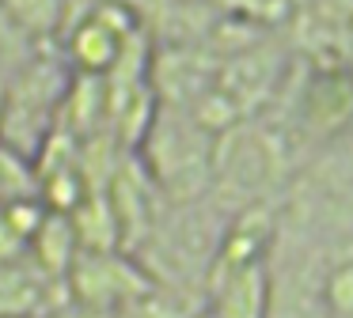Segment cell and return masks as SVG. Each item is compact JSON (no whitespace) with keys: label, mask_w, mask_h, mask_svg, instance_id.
I'll use <instances>...</instances> for the list:
<instances>
[{"label":"cell","mask_w":353,"mask_h":318,"mask_svg":"<svg viewBox=\"0 0 353 318\" xmlns=\"http://www.w3.org/2000/svg\"><path fill=\"white\" fill-rule=\"evenodd\" d=\"M77 227H72L69 216H61V212H50L46 224L39 227V235L31 239V250L27 254H34V265L42 269V277H57V273H65L72 265V254H77Z\"/></svg>","instance_id":"obj_2"},{"label":"cell","mask_w":353,"mask_h":318,"mask_svg":"<svg viewBox=\"0 0 353 318\" xmlns=\"http://www.w3.org/2000/svg\"><path fill=\"white\" fill-rule=\"evenodd\" d=\"M27 239H19L16 235V227L8 224V220L0 216V265H8V262H23V254H27Z\"/></svg>","instance_id":"obj_5"},{"label":"cell","mask_w":353,"mask_h":318,"mask_svg":"<svg viewBox=\"0 0 353 318\" xmlns=\"http://www.w3.org/2000/svg\"><path fill=\"white\" fill-rule=\"evenodd\" d=\"M0 216L8 220V224L16 227L19 239H27V246H31V239L39 235V227L46 224L50 209L42 201H34V197H8V201L0 204Z\"/></svg>","instance_id":"obj_4"},{"label":"cell","mask_w":353,"mask_h":318,"mask_svg":"<svg viewBox=\"0 0 353 318\" xmlns=\"http://www.w3.org/2000/svg\"><path fill=\"white\" fill-rule=\"evenodd\" d=\"M72 57L88 68V72H103L107 65H114L118 57V34L103 19H88L72 38Z\"/></svg>","instance_id":"obj_3"},{"label":"cell","mask_w":353,"mask_h":318,"mask_svg":"<svg viewBox=\"0 0 353 318\" xmlns=\"http://www.w3.org/2000/svg\"><path fill=\"white\" fill-rule=\"evenodd\" d=\"M46 295V277L39 265H0V318H34Z\"/></svg>","instance_id":"obj_1"}]
</instances>
